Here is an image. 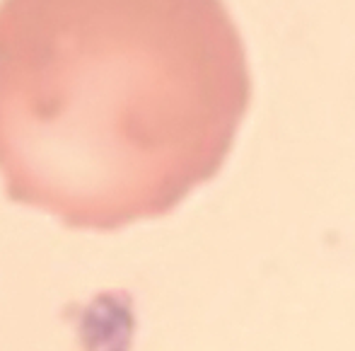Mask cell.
<instances>
[{"instance_id": "1", "label": "cell", "mask_w": 355, "mask_h": 351, "mask_svg": "<svg viewBox=\"0 0 355 351\" xmlns=\"http://www.w3.org/2000/svg\"><path fill=\"white\" fill-rule=\"evenodd\" d=\"M249 102L223 0H0L5 197L66 228L174 211L220 172Z\"/></svg>"}]
</instances>
